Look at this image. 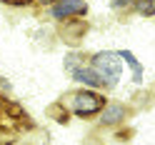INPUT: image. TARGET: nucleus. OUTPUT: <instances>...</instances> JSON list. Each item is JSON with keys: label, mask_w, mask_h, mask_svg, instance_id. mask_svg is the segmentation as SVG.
I'll return each instance as SVG.
<instances>
[{"label": "nucleus", "mask_w": 155, "mask_h": 145, "mask_svg": "<svg viewBox=\"0 0 155 145\" xmlns=\"http://www.w3.org/2000/svg\"><path fill=\"white\" fill-rule=\"evenodd\" d=\"M93 70L98 73L100 78H108L113 83L123 73V63H120L118 53H98L93 58Z\"/></svg>", "instance_id": "1"}, {"label": "nucleus", "mask_w": 155, "mask_h": 145, "mask_svg": "<svg viewBox=\"0 0 155 145\" xmlns=\"http://www.w3.org/2000/svg\"><path fill=\"white\" fill-rule=\"evenodd\" d=\"M103 108H105V100L98 93H78V95H73V110L78 115H95Z\"/></svg>", "instance_id": "2"}, {"label": "nucleus", "mask_w": 155, "mask_h": 145, "mask_svg": "<svg viewBox=\"0 0 155 145\" xmlns=\"http://www.w3.org/2000/svg\"><path fill=\"white\" fill-rule=\"evenodd\" d=\"M85 10H88L85 0H58L50 8V15L55 20H65V18H70V15H83Z\"/></svg>", "instance_id": "3"}, {"label": "nucleus", "mask_w": 155, "mask_h": 145, "mask_svg": "<svg viewBox=\"0 0 155 145\" xmlns=\"http://www.w3.org/2000/svg\"><path fill=\"white\" fill-rule=\"evenodd\" d=\"M73 75H75V80H78V83L90 85V88H100V85H103V78L93 70V68H78Z\"/></svg>", "instance_id": "4"}, {"label": "nucleus", "mask_w": 155, "mask_h": 145, "mask_svg": "<svg viewBox=\"0 0 155 145\" xmlns=\"http://www.w3.org/2000/svg\"><path fill=\"white\" fill-rule=\"evenodd\" d=\"M125 118V108L123 105H105L103 113H100V123L103 125H115Z\"/></svg>", "instance_id": "5"}, {"label": "nucleus", "mask_w": 155, "mask_h": 145, "mask_svg": "<svg viewBox=\"0 0 155 145\" xmlns=\"http://www.w3.org/2000/svg\"><path fill=\"white\" fill-rule=\"evenodd\" d=\"M118 58H125V63L133 68V75H135L133 80H135V83H140V80H143V68H140V63H138V60H135V55H133L130 50H120V53H118Z\"/></svg>", "instance_id": "6"}, {"label": "nucleus", "mask_w": 155, "mask_h": 145, "mask_svg": "<svg viewBox=\"0 0 155 145\" xmlns=\"http://www.w3.org/2000/svg\"><path fill=\"white\" fill-rule=\"evenodd\" d=\"M138 13L145 18L155 15V0H138Z\"/></svg>", "instance_id": "7"}, {"label": "nucleus", "mask_w": 155, "mask_h": 145, "mask_svg": "<svg viewBox=\"0 0 155 145\" xmlns=\"http://www.w3.org/2000/svg\"><path fill=\"white\" fill-rule=\"evenodd\" d=\"M133 0H113V8H128Z\"/></svg>", "instance_id": "8"}, {"label": "nucleus", "mask_w": 155, "mask_h": 145, "mask_svg": "<svg viewBox=\"0 0 155 145\" xmlns=\"http://www.w3.org/2000/svg\"><path fill=\"white\" fill-rule=\"evenodd\" d=\"M3 3H10V5H23V3H28V0H3Z\"/></svg>", "instance_id": "9"}, {"label": "nucleus", "mask_w": 155, "mask_h": 145, "mask_svg": "<svg viewBox=\"0 0 155 145\" xmlns=\"http://www.w3.org/2000/svg\"><path fill=\"white\" fill-rule=\"evenodd\" d=\"M40 3H53V0H40Z\"/></svg>", "instance_id": "10"}]
</instances>
